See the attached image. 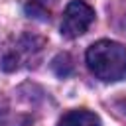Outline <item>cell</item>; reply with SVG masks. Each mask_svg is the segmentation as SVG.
Instances as JSON below:
<instances>
[{
  "label": "cell",
  "instance_id": "cell-1",
  "mask_svg": "<svg viewBox=\"0 0 126 126\" xmlns=\"http://www.w3.org/2000/svg\"><path fill=\"white\" fill-rule=\"evenodd\" d=\"M87 65L100 81L114 83L126 79V47L118 41L100 39L87 49Z\"/></svg>",
  "mask_w": 126,
  "mask_h": 126
},
{
  "label": "cell",
  "instance_id": "cell-2",
  "mask_svg": "<svg viewBox=\"0 0 126 126\" xmlns=\"http://www.w3.org/2000/svg\"><path fill=\"white\" fill-rule=\"evenodd\" d=\"M94 22V10L83 2V0H71L63 12V20H61V35L73 39L83 35L89 26Z\"/></svg>",
  "mask_w": 126,
  "mask_h": 126
},
{
  "label": "cell",
  "instance_id": "cell-3",
  "mask_svg": "<svg viewBox=\"0 0 126 126\" xmlns=\"http://www.w3.org/2000/svg\"><path fill=\"white\" fill-rule=\"evenodd\" d=\"M57 126H100V118L91 110L79 108V110H69L67 114H63Z\"/></svg>",
  "mask_w": 126,
  "mask_h": 126
},
{
  "label": "cell",
  "instance_id": "cell-4",
  "mask_svg": "<svg viewBox=\"0 0 126 126\" xmlns=\"http://www.w3.org/2000/svg\"><path fill=\"white\" fill-rule=\"evenodd\" d=\"M51 69L55 71V75H59V77H67V75L71 73V69H73L71 57H69L67 53L57 55V57L53 59V63H51Z\"/></svg>",
  "mask_w": 126,
  "mask_h": 126
},
{
  "label": "cell",
  "instance_id": "cell-5",
  "mask_svg": "<svg viewBox=\"0 0 126 126\" xmlns=\"http://www.w3.org/2000/svg\"><path fill=\"white\" fill-rule=\"evenodd\" d=\"M124 106H126V100H124Z\"/></svg>",
  "mask_w": 126,
  "mask_h": 126
}]
</instances>
